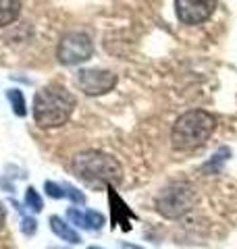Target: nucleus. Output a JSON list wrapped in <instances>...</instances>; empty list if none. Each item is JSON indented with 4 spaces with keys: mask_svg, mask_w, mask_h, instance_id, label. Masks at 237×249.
Instances as JSON below:
<instances>
[{
    "mask_svg": "<svg viewBox=\"0 0 237 249\" xmlns=\"http://www.w3.org/2000/svg\"><path fill=\"white\" fill-rule=\"evenodd\" d=\"M77 100L65 85L48 83L34 96V121L40 129H57L67 124Z\"/></svg>",
    "mask_w": 237,
    "mask_h": 249,
    "instance_id": "obj_1",
    "label": "nucleus"
},
{
    "mask_svg": "<svg viewBox=\"0 0 237 249\" xmlns=\"http://www.w3.org/2000/svg\"><path fill=\"white\" fill-rule=\"evenodd\" d=\"M71 170L79 181L92 187H115L123 181V166L115 156L100 150H85L73 156Z\"/></svg>",
    "mask_w": 237,
    "mask_h": 249,
    "instance_id": "obj_2",
    "label": "nucleus"
},
{
    "mask_svg": "<svg viewBox=\"0 0 237 249\" xmlns=\"http://www.w3.org/2000/svg\"><path fill=\"white\" fill-rule=\"evenodd\" d=\"M217 119L206 110H187L179 116L171 129V143L177 152H194L212 137Z\"/></svg>",
    "mask_w": 237,
    "mask_h": 249,
    "instance_id": "obj_3",
    "label": "nucleus"
},
{
    "mask_svg": "<svg viewBox=\"0 0 237 249\" xmlns=\"http://www.w3.org/2000/svg\"><path fill=\"white\" fill-rule=\"evenodd\" d=\"M198 193L189 183L177 181L167 185L156 196V210L164 218H181L196 206Z\"/></svg>",
    "mask_w": 237,
    "mask_h": 249,
    "instance_id": "obj_4",
    "label": "nucleus"
},
{
    "mask_svg": "<svg viewBox=\"0 0 237 249\" xmlns=\"http://www.w3.org/2000/svg\"><path fill=\"white\" fill-rule=\"evenodd\" d=\"M94 54V44L92 37L83 31H71V34L62 36L57 48V58L60 65L73 67V65H81V62L90 60Z\"/></svg>",
    "mask_w": 237,
    "mask_h": 249,
    "instance_id": "obj_5",
    "label": "nucleus"
},
{
    "mask_svg": "<svg viewBox=\"0 0 237 249\" xmlns=\"http://www.w3.org/2000/svg\"><path fill=\"white\" fill-rule=\"evenodd\" d=\"M77 85L85 96H102L117 85V75L106 69H81L77 73Z\"/></svg>",
    "mask_w": 237,
    "mask_h": 249,
    "instance_id": "obj_6",
    "label": "nucleus"
},
{
    "mask_svg": "<svg viewBox=\"0 0 237 249\" xmlns=\"http://www.w3.org/2000/svg\"><path fill=\"white\" fill-rule=\"evenodd\" d=\"M217 9V0H175L177 19L185 25H200L208 21Z\"/></svg>",
    "mask_w": 237,
    "mask_h": 249,
    "instance_id": "obj_7",
    "label": "nucleus"
},
{
    "mask_svg": "<svg viewBox=\"0 0 237 249\" xmlns=\"http://www.w3.org/2000/svg\"><path fill=\"white\" fill-rule=\"evenodd\" d=\"M67 218L75 224V227L88 229V231H100L106 222V218L100 212H96V210H85V212H81V210H77V208H69Z\"/></svg>",
    "mask_w": 237,
    "mask_h": 249,
    "instance_id": "obj_8",
    "label": "nucleus"
},
{
    "mask_svg": "<svg viewBox=\"0 0 237 249\" xmlns=\"http://www.w3.org/2000/svg\"><path fill=\"white\" fill-rule=\"evenodd\" d=\"M50 231L57 235L59 239H62V241H67V243H71V245H79L81 243V235L71 227V224H67L62 218H59V216H50Z\"/></svg>",
    "mask_w": 237,
    "mask_h": 249,
    "instance_id": "obj_9",
    "label": "nucleus"
},
{
    "mask_svg": "<svg viewBox=\"0 0 237 249\" xmlns=\"http://www.w3.org/2000/svg\"><path fill=\"white\" fill-rule=\"evenodd\" d=\"M21 15V0H0V27L11 25Z\"/></svg>",
    "mask_w": 237,
    "mask_h": 249,
    "instance_id": "obj_10",
    "label": "nucleus"
},
{
    "mask_svg": "<svg viewBox=\"0 0 237 249\" xmlns=\"http://www.w3.org/2000/svg\"><path fill=\"white\" fill-rule=\"evenodd\" d=\"M6 98L13 106V112L17 116H25L27 114V108H25V98H23V91L19 89H9L6 91Z\"/></svg>",
    "mask_w": 237,
    "mask_h": 249,
    "instance_id": "obj_11",
    "label": "nucleus"
},
{
    "mask_svg": "<svg viewBox=\"0 0 237 249\" xmlns=\"http://www.w3.org/2000/svg\"><path fill=\"white\" fill-rule=\"evenodd\" d=\"M25 206L31 212H42V208H44V201L38 196V191L34 187H27V191H25Z\"/></svg>",
    "mask_w": 237,
    "mask_h": 249,
    "instance_id": "obj_12",
    "label": "nucleus"
},
{
    "mask_svg": "<svg viewBox=\"0 0 237 249\" xmlns=\"http://www.w3.org/2000/svg\"><path fill=\"white\" fill-rule=\"evenodd\" d=\"M44 189H46V193H48L52 199H62V197H67V187L54 183V181H46V183H44Z\"/></svg>",
    "mask_w": 237,
    "mask_h": 249,
    "instance_id": "obj_13",
    "label": "nucleus"
},
{
    "mask_svg": "<svg viewBox=\"0 0 237 249\" xmlns=\"http://www.w3.org/2000/svg\"><path fill=\"white\" fill-rule=\"evenodd\" d=\"M229 156H231V150H227V147H223V150H218V154H215V158H212V160L208 162V164L204 166V170H206V173H210V170L215 173V170H217L220 164H223V162L229 158Z\"/></svg>",
    "mask_w": 237,
    "mask_h": 249,
    "instance_id": "obj_14",
    "label": "nucleus"
},
{
    "mask_svg": "<svg viewBox=\"0 0 237 249\" xmlns=\"http://www.w3.org/2000/svg\"><path fill=\"white\" fill-rule=\"evenodd\" d=\"M36 229H38V222H36L31 216H25V218L21 220V231H23V235H27V237L34 235Z\"/></svg>",
    "mask_w": 237,
    "mask_h": 249,
    "instance_id": "obj_15",
    "label": "nucleus"
},
{
    "mask_svg": "<svg viewBox=\"0 0 237 249\" xmlns=\"http://www.w3.org/2000/svg\"><path fill=\"white\" fill-rule=\"evenodd\" d=\"M65 187H67V197L73 201V204H79V206L85 204V196L81 191H77V189H73V187H69V185H65Z\"/></svg>",
    "mask_w": 237,
    "mask_h": 249,
    "instance_id": "obj_16",
    "label": "nucleus"
},
{
    "mask_svg": "<svg viewBox=\"0 0 237 249\" xmlns=\"http://www.w3.org/2000/svg\"><path fill=\"white\" fill-rule=\"evenodd\" d=\"M4 222H6V210L2 206V201H0V229L4 227Z\"/></svg>",
    "mask_w": 237,
    "mask_h": 249,
    "instance_id": "obj_17",
    "label": "nucleus"
},
{
    "mask_svg": "<svg viewBox=\"0 0 237 249\" xmlns=\"http://www.w3.org/2000/svg\"><path fill=\"white\" fill-rule=\"evenodd\" d=\"M121 249H144V247L133 245V243H121Z\"/></svg>",
    "mask_w": 237,
    "mask_h": 249,
    "instance_id": "obj_18",
    "label": "nucleus"
},
{
    "mask_svg": "<svg viewBox=\"0 0 237 249\" xmlns=\"http://www.w3.org/2000/svg\"><path fill=\"white\" fill-rule=\"evenodd\" d=\"M88 249H102V247H88Z\"/></svg>",
    "mask_w": 237,
    "mask_h": 249,
    "instance_id": "obj_19",
    "label": "nucleus"
}]
</instances>
